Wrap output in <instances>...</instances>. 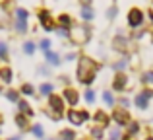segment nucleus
I'll use <instances>...</instances> for the list:
<instances>
[{"instance_id":"f257e3e1","label":"nucleus","mask_w":153,"mask_h":140,"mask_svg":"<svg viewBox=\"0 0 153 140\" xmlns=\"http://www.w3.org/2000/svg\"><path fill=\"white\" fill-rule=\"evenodd\" d=\"M99 72V62H95L91 57H79L78 68H76V78L83 86H91L95 82V76Z\"/></svg>"},{"instance_id":"f03ea898","label":"nucleus","mask_w":153,"mask_h":140,"mask_svg":"<svg viewBox=\"0 0 153 140\" xmlns=\"http://www.w3.org/2000/svg\"><path fill=\"white\" fill-rule=\"evenodd\" d=\"M66 117L74 127H82L83 123L89 121L91 115H89V111H85V109H74V107H72V109L66 113Z\"/></svg>"},{"instance_id":"7ed1b4c3","label":"nucleus","mask_w":153,"mask_h":140,"mask_svg":"<svg viewBox=\"0 0 153 140\" xmlns=\"http://www.w3.org/2000/svg\"><path fill=\"white\" fill-rule=\"evenodd\" d=\"M111 119H112V121H114L118 127H126L128 123L132 121V117H130V113H128V109H122V107H116V109L112 111Z\"/></svg>"},{"instance_id":"20e7f679","label":"nucleus","mask_w":153,"mask_h":140,"mask_svg":"<svg viewBox=\"0 0 153 140\" xmlns=\"http://www.w3.org/2000/svg\"><path fill=\"white\" fill-rule=\"evenodd\" d=\"M62 99H64V103H68L70 107H76L79 103V94H78V90L76 88H70V86H66L62 90Z\"/></svg>"},{"instance_id":"39448f33","label":"nucleus","mask_w":153,"mask_h":140,"mask_svg":"<svg viewBox=\"0 0 153 140\" xmlns=\"http://www.w3.org/2000/svg\"><path fill=\"white\" fill-rule=\"evenodd\" d=\"M47 109L54 111V113H58V115H64V99H62V95H56V94L49 95V105H47Z\"/></svg>"},{"instance_id":"423d86ee","label":"nucleus","mask_w":153,"mask_h":140,"mask_svg":"<svg viewBox=\"0 0 153 140\" xmlns=\"http://www.w3.org/2000/svg\"><path fill=\"white\" fill-rule=\"evenodd\" d=\"M70 39L76 45H83V43L89 41V29L87 27H78L74 33H70Z\"/></svg>"},{"instance_id":"0eeeda50","label":"nucleus","mask_w":153,"mask_h":140,"mask_svg":"<svg viewBox=\"0 0 153 140\" xmlns=\"http://www.w3.org/2000/svg\"><path fill=\"white\" fill-rule=\"evenodd\" d=\"M128 88V76L124 72H116L114 80H112V90L114 91H124Z\"/></svg>"},{"instance_id":"6e6552de","label":"nucleus","mask_w":153,"mask_h":140,"mask_svg":"<svg viewBox=\"0 0 153 140\" xmlns=\"http://www.w3.org/2000/svg\"><path fill=\"white\" fill-rule=\"evenodd\" d=\"M93 121H95V125H97V127H101V129H107V127L111 125V115L105 113L103 109H99V111H95Z\"/></svg>"},{"instance_id":"1a4fd4ad","label":"nucleus","mask_w":153,"mask_h":140,"mask_svg":"<svg viewBox=\"0 0 153 140\" xmlns=\"http://www.w3.org/2000/svg\"><path fill=\"white\" fill-rule=\"evenodd\" d=\"M128 23H130L132 27H140L143 23V14L138 10V8L130 10V14H128Z\"/></svg>"},{"instance_id":"9d476101","label":"nucleus","mask_w":153,"mask_h":140,"mask_svg":"<svg viewBox=\"0 0 153 140\" xmlns=\"http://www.w3.org/2000/svg\"><path fill=\"white\" fill-rule=\"evenodd\" d=\"M39 18H41V25L45 27L47 31L54 29V22H52L51 14H49V12H47V10H41V12H39Z\"/></svg>"},{"instance_id":"9b49d317","label":"nucleus","mask_w":153,"mask_h":140,"mask_svg":"<svg viewBox=\"0 0 153 140\" xmlns=\"http://www.w3.org/2000/svg\"><path fill=\"white\" fill-rule=\"evenodd\" d=\"M14 121H16V125H18V129H22V130H29L31 129L29 117H25V115H22V113H16Z\"/></svg>"},{"instance_id":"f8f14e48","label":"nucleus","mask_w":153,"mask_h":140,"mask_svg":"<svg viewBox=\"0 0 153 140\" xmlns=\"http://www.w3.org/2000/svg\"><path fill=\"white\" fill-rule=\"evenodd\" d=\"M134 105L138 107V109H142V111H143V109H147V107H149V99H147L146 95L140 91V94L134 97Z\"/></svg>"},{"instance_id":"ddd939ff","label":"nucleus","mask_w":153,"mask_h":140,"mask_svg":"<svg viewBox=\"0 0 153 140\" xmlns=\"http://www.w3.org/2000/svg\"><path fill=\"white\" fill-rule=\"evenodd\" d=\"M18 109H19V113L22 115H25V117H33V109H31V105L25 101V99H19L18 101Z\"/></svg>"},{"instance_id":"4468645a","label":"nucleus","mask_w":153,"mask_h":140,"mask_svg":"<svg viewBox=\"0 0 153 140\" xmlns=\"http://www.w3.org/2000/svg\"><path fill=\"white\" fill-rule=\"evenodd\" d=\"M0 82L2 84L12 82V68L10 66H0Z\"/></svg>"},{"instance_id":"2eb2a0df","label":"nucleus","mask_w":153,"mask_h":140,"mask_svg":"<svg viewBox=\"0 0 153 140\" xmlns=\"http://www.w3.org/2000/svg\"><path fill=\"white\" fill-rule=\"evenodd\" d=\"M89 136L93 138V140H103L105 138V129H101V127H97V125H93L89 129Z\"/></svg>"},{"instance_id":"dca6fc26","label":"nucleus","mask_w":153,"mask_h":140,"mask_svg":"<svg viewBox=\"0 0 153 140\" xmlns=\"http://www.w3.org/2000/svg\"><path fill=\"white\" fill-rule=\"evenodd\" d=\"M140 129H142V127H140V123H138V121H130V123L126 125V134L138 136V134H140Z\"/></svg>"},{"instance_id":"f3484780","label":"nucleus","mask_w":153,"mask_h":140,"mask_svg":"<svg viewBox=\"0 0 153 140\" xmlns=\"http://www.w3.org/2000/svg\"><path fill=\"white\" fill-rule=\"evenodd\" d=\"M45 58H47V62H49L51 66H58L60 64V57L56 53H52V51H47V53H45Z\"/></svg>"},{"instance_id":"a211bd4d","label":"nucleus","mask_w":153,"mask_h":140,"mask_svg":"<svg viewBox=\"0 0 153 140\" xmlns=\"http://www.w3.org/2000/svg\"><path fill=\"white\" fill-rule=\"evenodd\" d=\"M58 138H60V140H76L78 136H76V130H72V129H64V130H60Z\"/></svg>"},{"instance_id":"6ab92c4d","label":"nucleus","mask_w":153,"mask_h":140,"mask_svg":"<svg viewBox=\"0 0 153 140\" xmlns=\"http://www.w3.org/2000/svg\"><path fill=\"white\" fill-rule=\"evenodd\" d=\"M112 45H114V49L118 51V53H126V39L124 37H116L114 41H112Z\"/></svg>"},{"instance_id":"aec40b11","label":"nucleus","mask_w":153,"mask_h":140,"mask_svg":"<svg viewBox=\"0 0 153 140\" xmlns=\"http://www.w3.org/2000/svg\"><path fill=\"white\" fill-rule=\"evenodd\" d=\"M52 90H54V86L49 82L41 84V88H39V91H41V95H45V97H49V95H52Z\"/></svg>"},{"instance_id":"412c9836","label":"nucleus","mask_w":153,"mask_h":140,"mask_svg":"<svg viewBox=\"0 0 153 140\" xmlns=\"http://www.w3.org/2000/svg\"><path fill=\"white\" fill-rule=\"evenodd\" d=\"M6 97L10 99L12 103H18L19 99H22V97H19V91H18V90H14V88H10V90L6 91Z\"/></svg>"},{"instance_id":"4be33fe9","label":"nucleus","mask_w":153,"mask_h":140,"mask_svg":"<svg viewBox=\"0 0 153 140\" xmlns=\"http://www.w3.org/2000/svg\"><path fill=\"white\" fill-rule=\"evenodd\" d=\"M83 99H85V101L89 103V105H93V103H95V99H97V95H95V91L91 90V88H87V90H85V94H83Z\"/></svg>"},{"instance_id":"5701e85b","label":"nucleus","mask_w":153,"mask_h":140,"mask_svg":"<svg viewBox=\"0 0 153 140\" xmlns=\"http://www.w3.org/2000/svg\"><path fill=\"white\" fill-rule=\"evenodd\" d=\"M14 27H16L18 33H25V31H27V22H25V19H16Z\"/></svg>"},{"instance_id":"b1692460","label":"nucleus","mask_w":153,"mask_h":140,"mask_svg":"<svg viewBox=\"0 0 153 140\" xmlns=\"http://www.w3.org/2000/svg\"><path fill=\"white\" fill-rule=\"evenodd\" d=\"M29 130L33 133V136H35V138H45V130H43V127H41V125H33Z\"/></svg>"},{"instance_id":"393cba45","label":"nucleus","mask_w":153,"mask_h":140,"mask_svg":"<svg viewBox=\"0 0 153 140\" xmlns=\"http://www.w3.org/2000/svg\"><path fill=\"white\" fill-rule=\"evenodd\" d=\"M82 18L85 19V22H91V19H93V10H91L89 6H82Z\"/></svg>"},{"instance_id":"a878e982","label":"nucleus","mask_w":153,"mask_h":140,"mask_svg":"<svg viewBox=\"0 0 153 140\" xmlns=\"http://www.w3.org/2000/svg\"><path fill=\"white\" fill-rule=\"evenodd\" d=\"M58 22H60V25H62L64 27V29H70V27H72V18H70V16H60V18H58Z\"/></svg>"},{"instance_id":"bb28decb","label":"nucleus","mask_w":153,"mask_h":140,"mask_svg":"<svg viewBox=\"0 0 153 140\" xmlns=\"http://www.w3.org/2000/svg\"><path fill=\"white\" fill-rule=\"evenodd\" d=\"M19 94H23V95H33L35 94V88L31 86V84H23V86L19 88Z\"/></svg>"},{"instance_id":"cd10ccee","label":"nucleus","mask_w":153,"mask_h":140,"mask_svg":"<svg viewBox=\"0 0 153 140\" xmlns=\"http://www.w3.org/2000/svg\"><path fill=\"white\" fill-rule=\"evenodd\" d=\"M35 49H37V47H35L33 41H25V43H23V53H25V55H33Z\"/></svg>"},{"instance_id":"c85d7f7f","label":"nucleus","mask_w":153,"mask_h":140,"mask_svg":"<svg viewBox=\"0 0 153 140\" xmlns=\"http://www.w3.org/2000/svg\"><path fill=\"white\" fill-rule=\"evenodd\" d=\"M142 82L146 84V86H147V84H153V70L143 72V74H142Z\"/></svg>"},{"instance_id":"c756f323","label":"nucleus","mask_w":153,"mask_h":140,"mask_svg":"<svg viewBox=\"0 0 153 140\" xmlns=\"http://www.w3.org/2000/svg\"><path fill=\"white\" fill-rule=\"evenodd\" d=\"M103 101L107 103V105H114V95H112L111 91H103Z\"/></svg>"},{"instance_id":"7c9ffc66","label":"nucleus","mask_w":153,"mask_h":140,"mask_svg":"<svg viewBox=\"0 0 153 140\" xmlns=\"http://www.w3.org/2000/svg\"><path fill=\"white\" fill-rule=\"evenodd\" d=\"M0 58H2V61H8V45L4 41H0Z\"/></svg>"},{"instance_id":"2f4dec72","label":"nucleus","mask_w":153,"mask_h":140,"mask_svg":"<svg viewBox=\"0 0 153 140\" xmlns=\"http://www.w3.org/2000/svg\"><path fill=\"white\" fill-rule=\"evenodd\" d=\"M112 68H114L116 72H122L124 68H126V58H122V61H118V62H116L114 66H112Z\"/></svg>"},{"instance_id":"473e14b6","label":"nucleus","mask_w":153,"mask_h":140,"mask_svg":"<svg viewBox=\"0 0 153 140\" xmlns=\"http://www.w3.org/2000/svg\"><path fill=\"white\" fill-rule=\"evenodd\" d=\"M0 25H8V16H6V12L2 10V6H0Z\"/></svg>"},{"instance_id":"72a5a7b5","label":"nucleus","mask_w":153,"mask_h":140,"mask_svg":"<svg viewBox=\"0 0 153 140\" xmlns=\"http://www.w3.org/2000/svg\"><path fill=\"white\" fill-rule=\"evenodd\" d=\"M118 138H122L120 129H112V130H111V138H108V140H118Z\"/></svg>"},{"instance_id":"f704fd0d","label":"nucleus","mask_w":153,"mask_h":140,"mask_svg":"<svg viewBox=\"0 0 153 140\" xmlns=\"http://www.w3.org/2000/svg\"><path fill=\"white\" fill-rule=\"evenodd\" d=\"M39 47H41V49L47 53V51H51V41H49V39H43V41L39 43Z\"/></svg>"},{"instance_id":"c9c22d12","label":"nucleus","mask_w":153,"mask_h":140,"mask_svg":"<svg viewBox=\"0 0 153 140\" xmlns=\"http://www.w3.org/2000/svg\"><path fill=\"white\" fill-rule=\"evenodd\" d=\"M16 16H18L19 19H27V10H23V8H18V10H16Z\"/></svg>"},{"instance_id":"e433bc0d","label":"nucleus","mask_w":153,"mask_h":140,"mask_svg":"<svg viewBox=\"0 0 153 140\" xmlns=\"http://www.w3.org/2000/svg\"><path fill=\"white\" fill-rule=\"evenodd\" d=\"M142 94L146 95L147 99H151V97H153V90H151V88H143V90H142Z\"/></svg>"},{"instance_id":"4c0bfd02","label":"nucleus","mask_w":153,"mask_h":140,"mask_svg":"<svg viewBox=\"0 0 153 140\" xmlns=\"http://www.w3.org/2000/svg\"><path fill=\"white\" fill-rule=\"evenodd\" d=\"M118 103L122 105V109H128V105H130V101H128V97H120Z\"/></svg>"},{"instance_id":"58836bf2","label":"nucleus","mask_w":153,"mask_h":140,"mask_svg":"<svg viewBox=\"0 0 153 140\" xmlns=\"http://www.w3.org/2000/svg\"><path fill=\"white\" fill-rule=\"evenodd\" d=\"M120 140H136V136H132V134H122Z\"/></svg>"},{"instance_id":"ea45409f","label":"nucleus","mask_w":153,"mask_h":140,"mask_svg":"<svg viewBox=\"0 0 153 140\" xmlns=\"http://www.w3.org/2000/svg\"><path fill=\"white\" fill-rule=\"evenodd\" d=\"M116 16V8H111V10H108V18H114Z\"/></svg>"},{"instance_id":"a19ab883","label":"nucleus","mask_w":153,"mask_h":140,"mask_svg":"<svg viewBox=\"0 0 153 140\" xmlns=\"http://www.w3.org/2000/svg\"><path fill=\"white\" fill-rule=\"evenodd\" d=\"M74 58H76V55H74V53H70V55H66V61H74Z\"/></svg>"},{"instance_id":"79ce46f5","label":"nucleus","mask_w":153,"mask_h":140,"mask_svg":"<svg viewBox=\"0 0 153 140\" xmlns=\"http://www.w3.org/2000/svg\"><path fill=\"white\" fill-rule=\"evenodd\" d=\"M79 2H82L83 6H89V4H91V0H79Z\"/></svg>"},{"instance_id":"37998d69","label":"nucleus","mask_w":153,"mask_h":140,"mask_svg":"<svg viewBox=\"0 0 153 140\" xmlns=\"http://www.w3.org/2000/svg\"><path fill=\"white\" fill-rule=\"evenodd\" d=\"M8 140H22V138H19V136H10Z\"/></svg>"},{"instance_id":"c03bdc74","label":"nucleus","mask_w":153,"mask_h":140,"mask_svg":"<svg viewBox=\"0 0 153 140\" xmlns=\"http://www.w3.org/2000/svg\"><path fill=\"white\" fill-rule=\"evenodd\" d=\"M146 140H153V136H151V134H149V136H147V138H146Z\"/></svg>"},{"instance_id":"a18cd8bd","label":"nucleus","mask_w":153,"mask_h":140,"mask_svg":"<svg viewBox=\"0 0 153 140\" xmlns=\"http://www.w3.org/2000/svg\"><path fill=\"white\" fill-rule=\"evenodd\" d=\"M49 140H56V138H49Z\"/></svg>"},{"instance_id":"49530a36","label":"nucleus","mask_w":153,"mask_h":140,"mask_svg":"<svg viewBox=\"0 0 153 140\" xmlns=\"http://www.w3.org/2000/svg\"><path fill=\"white\" fill-rule=\"evenodd\" d=\"M0 133H2V127H0Z\"/></svg>"},{"instance_id":"de8ad7c7","label":"nucleus","mask_w":153,"mask_h":140,"mask_svg":"<svg viewBox=\"0 0 153 140\" xmlns=\"http://www.w3.org/2000/svg\"><path fill=\"white\" fill-rule=\"evenodd\" d=\"M79 140H85V138H79Z\"/></svg>"},{"instance_id":"09e8293b","label":"nucleus","mask_w":153,"mask_h":140,"mask_svg":"<svg viewBox=\"0 0 153 140\" xmlns=\"http://www.w3.org/2000/svg\"><path fill=\"white\" fill-rule=\"evenodd\" d=\"M0 140H2V138H0Z\"/></svg>"}]
</instances>
